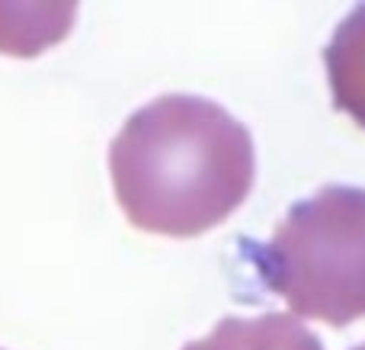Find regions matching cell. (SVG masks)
Here are the masks:
<instances>
[{
	"label": "cell",
	"instance_id": "6da1fadb",
	"mask_svg": "<svg viewBox=\"0 0 365 350\" xmlns=\"http://www.w3.org/2000/svg\"><path fill=\"white\" fill-rule=\"evenodd\" d=\"M109 174L119 209L138 231L195 238L250 196L257 151L225 106L167 94L125 119L109 145Z\"/></svg>",
	"mask_w": 365,
	"mask_h": 350
},
{
	"label": "cell",
	"instance_id": "7a4b0ae2",
	"mask_svg": "<svg viewBox=\"0 0 365 350\" xmlns=\"http://www.w3.org/2000/svg\"><path fill=\"white\" fill-rule=\"evenodd\" d=\"M259 280L295 319L349 325L365 319V190L324 186L282 216L253 248Z\"/></svg>",
	"mask_w": 365,
	"mask_h": 350
},
{
	"label": "cell",
	"instance_id": "3957f363",
	"mask_svg": "<svg viewBox=\"0 0 365 350\" xmlns=\"http://www.w3.org/2000/svg\"><path fill=\"white\" fill-rule=\"evenodd\" d=\"M182 350H324V344L292 312H266L257 319L227 315L212 334L189 341Z\"/></svg>",
	"mask_w": 365,
	"mask_h": 350
},
{
	"label": "cell",
	"instance_id": "277c9868",
	"mask_svg": "<svg viewBox=\"0 0 365 350\" xmlns=\"http://www.w3.org/2000/svg\"><path fill=\"white\" fill-rule=\"evenodd\" d=\"M324 64L334 106L365 129V4L356 6L334 29V39L324 51Z\"/></svg>",
	"mask_w": 365,
	"mask_h": 350
},
{
	"label": "cell",
	"instance_id": "5b68a950",
	"mask_svg": "<svg viewBox=\"0 0 365 350\" xmlns=\"http://www.w3.org/2000/svg\"><path fill=\"white\" fill-rule=\"evenodd\" d=\"M353 350H365V344H359V347H353Z\"/></svg>",
	"mask_w": 365,
	"mask_h": 350
},
{
	"label": "cell",
	"instance_id": "8992f818",
	"mask_svg": "<svg viewBox=\"0 0 365 350\" xmlns=\"http://www.w3.org/2000/svg\"><path fill=\"white\" fill-rule=\"evenodd\" d=\"M0 350H4V347H0Z\"/></svg>",
	"mask_w": 365,
	"mask_h": 350
}]
</instances>
